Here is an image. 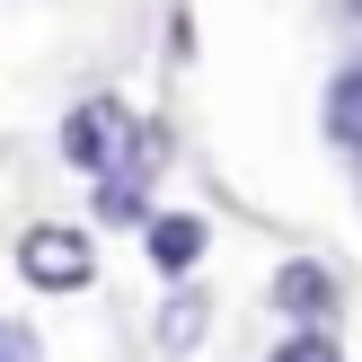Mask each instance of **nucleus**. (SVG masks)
I'll list each match as a JSON object with an SVG mask.
<instances>
[{
  "mask_svg": "<svg viewBox=\"0 0 362 362\" xmlns=\"http://www.w3.org/2000/svg\"><path fill=\"white\" fill-rule=\"evenodd\" d=\"M133 133H141V124L124 115L115 98H80L71 124H62V159H71V168H98V186H106V168L133 159Z\"/></svg>",
  "mask_w": 362,
  "mask_h": 362,
  "instance_id": "1",
  "label": "nucleus"
},
{
  "mask_svg": "<svg viewBox=\"0 0 362 362\" xmlns=\"http://www.w3.org/2000/svg\"><path fill=\"white\" fill-rule=\"evenodd\" d=\"M18 274H27L35 292H80V283L98 274V257H88V239H80V230L35 221L27 239H18Z\"/></svg>",
  "mask_w": 362,
  "mask_h": 362,
  "instance_id": "2",
  "label": "nucleus"
},
{
  "mask_svg": "<svg viewBox=\"0 0 362 362\" xmlns=\"http://www.w3.org/2000/svg\"><path fill=\"white\" fill-rule=\"evenodd\" d=\"M274 300L283 318H292V336H327V318H336V300H345V283H336V265H318V257H292L274 274Z\"/></svg>",
  "mask_w": 362,
  "mask_h": 362,
  "instance_id": "3",
  "label": "nucleus"
},
{
  "mask_svg": "<svg viewBox=\"0 0 362 362\" xmlns=\"http://www.w3.org/2000/svg\"><path fill=\"white\" fill-rule=\"evenodd\" d=\"M204 239H212V230L194 221V212H159V221H151V265H159V274H194Z\"/></svg>",
  "mask_w": 362,
  "mask_h": 362,
  "instance_id": "4",
  "label": "nucleus"
},
{
  "mask_svg": "<svg viewBox=\"0 0 362 362\" xmlns=\"http://www.w3.org/2000/svg\"><path fill=\"white\" fill-rule=\"evenodd\" d=\"M204 327H212V300H204V292H177L168 310H159V354H194Z\"/></svg>",
  "mask_w": 362,
  "mask_h": 362,
  "instance_id": "5",
  "label": "nucleus"
},
{
  "mask_svg": "<svg viewBox=\"0 0 362 362\" xmlns=\"http://www.w3.org/2000/svg\"><path fill=\"white\" fill-rule=\"evenodd\" d=\"M327 141L362 151V71H345V80L327 88Z\"/></svg>",
  "mask_w": 362,
  "mask_h": 362,
  "instance_id": "6",
  "label": "nucleus"
},
{
  "mask_svg": "<svg viewBox=\"0 0 362 362\" xmlns=\"http://www.w3.org/2000/svg\"><path fill=\"white\" fill-rule=\"evenodd\" d=\"M98 221H141V186L106 177V186H98Z\"/></svg>",
  "mask_w": 362,
  "mask_h": 362,
  "instance_id": "7",
  "label": "nucleus"
},
{
  "mask_svg": "<svg viewBox=\"0 0 362 362\" xmlns=\"http://www.w3.org/2000/svg\"><path fill=\"white\" fill-rule=\"evenodd\" d=\"M265 362H345V354H336V336H283Z\"/></svg>",
  "mask_w": 362,
  "mask_h": 362,
  "instance_id": "8",
  "label": "nucleus"
},
{
  "mask_svg": "<svg viewBox=\"0 0 362 362\" xmlns=\"http://www.w3.org/2000/svg\"><path fill=\"white\" fill-rule=\"evenodd\" d=\"M0 362H35V336L27 327H0Z\"/></svg>",
  "mask_w": 362,
  "mask_h": 362,
  "instance_id": "9",
  "label": "nucleus"
},
{
  "mask_svg": "<svg viewBox=\"0 0 362 362\" xmlns=\"http://www.w3.org/2000/svg\"><path fill=\"white\" fill-rule=\"evenodd\" d=\"M345 9H362V0H345Z\"/></svg>",
  "mask_w": 362,
  "mask_h": 362,
  "instance_id": "10",
  "label": "nucleus"
}]
</instances>
